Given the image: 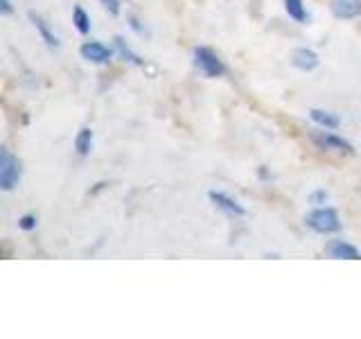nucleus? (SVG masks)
Segmentation results:
<instances>
[{"mask_svg":"<svg viewBox=\"0 0 361 339\" xmlns=\"http://www.w3.org/2000/svg\"><path fill=\"white\" fill-rule=\"evenodd\" d=\"M73 25L77 28L79 34H88L90 32V16H88V11L82 5L73 7Z\"/></svg>","mask_w":361,"mask_h":339,"instance_id":"15","label":"nucleus"},{"mask_svg":"<svg viewBox=\"0 0 361 339\" xmlns=\"http://www.w3.org/2000/svg\"><path fill=\"white\" fill-rule=\"evenodd\" d=\"M75 150L79 156H88L90 150H93V129L90 127H84L79 129V133L75 136Z\"/></svg>","mask_w":361,"mask_h":339,"instance_id":"13","label":"nucleus"},{"mask_svg":"<svg viewBox=\"0 0 361 339\" xmlns=\"http://www.w3.org/2000/svg\"><path fill=\"white\" fill-rule=\"evenodd\" d=\"M330 9L336 18L353 20L361 16V0H330Z\"/></svg>","mask_w":361,"mask_h":339,"instance_id":"9","label":"nucleus"},{"mask_svg":"<svg viewBox=\"0 0 361 339\" xmlns=\"http://www.w3.org/2000/svg\"><path fill=\"white\" fill-rule=\"evenodd\" d=\"M192 59H195V66L199 68V71L210 79H217V77L226 75V66L219 59V54L212 48L199 45V48H195V52H192Z\"/></svg>","mask_w":361,"mask_h":339,"instance_id":"2","label":"nucleus"},{"mask_svg":"<svg viewBox=\"0 0 361 339\" xmlns=\"http://www.w3.org/2000/svg\"><path fill=\"white\" fill-rule=\"evenodd\" d=\"M305 224L310 226L314 233H334L341 229V220H338V213L332 206H316L307 218H305Z\"/></svg>","mask_w":361,"mask_h":339,"instance_id":"1","label":"nucleus"},{"mask_svg":"<svg viewBox=\"0 0 361 339\" xmlns=\"http://www.w3.org/2000/svg\"><path fill=\"white\" fill-rule=\"evenodd\" d=\"M30 20H32V25H34V30L39 32V37H41V41L48 45L50 50H56L61 45V41H59V37L54 34V30L48 25V20H45L41 14H37V11H30Z\"/></svg>","mask_w":361,"mask_h":339,"instance_id":"7","label":"nucleus"},{"mask_svg":"<svg viewBox=\"0 0 361 339\" xmlns=\"http://www.w3.org/2000/svg\"><path fill=\"white\" fill-rule=\"evenodd\" d=\"M116 50H118V54L122 56L124 61H129V64H133V66H142L145 61H142V56L138 54V52H133V48L131 45L124 41L122 37H116Z\"/></svg>","mask_w":361,"mask_h":339,"instance_id":"14","label":"nucleus"},{"mask_svg":"<svg viewBox=\"0 0 361 339\" xmlns=\"http://www.w3.org/2000/svg\"><path fill=\"white\" fill-rule=\"evenodd\" d=\"M291 64H293V68H298L302 73H312L314 68H319L321 59L312 48H296L291 54Z\"/></svg>","mask_w":361,"mask_h":339,"instance_id":"8","label":"nucleus"},{"mask_svg":"<svg viewBox=\"0 0 361 339\" xmlns=\"http://www.w3.org/2000/svg\"><path fill=\"white\" fill-rule=\"evenodd\" d=\"M11 9H14V7H11V0H0V14H3V16H9V14H11Z\"/></svg>","mask_w":361,"mask_h":339,"instance_id":"19","label":"nucleus"},{"mask_svg":"<svg viewBox=\"0 0 361 339\" xmlns=\"http://www.w3.org/2000/svg\"><path fill=\"white\" fill-rule=\"evenodd\" d=\"M18 229L23 231H34L37 229V215H23V218L18 220Z\"/></svg>","mask_w":361,"mask_h":339,"instance_id":"17","label":"nucleus"},{"mask_svg":"<svg viewBox=\"0 0 361 339\" xmlns=\"http://www.w3.org/2000/svg\"><path fill=\"white\" fill-rule=\"evenodd\" d=\"M285 11L289 14L291 20L300 23V25H307L310 14H307V7H305L302 0H285Z\"/></svg>","mask_w":361,"mask_h":339,"instance_id":"12","label":"nucleus"},{"mask_svg":"<svg viewBox=\"0 0 361 339\" xmlns=\"http://www.w3.org/2000/svg\"><path fill=\"white\" fill-rule=\"evenodd\" d=\"M79 52H82V56L90 64H109L113 56V50L99 41H84Z\"/></svg>","mask_w":361,"mask_h":339,"instance_id":"6","label":"nucleus"},{"mask_svg":"<svg viewBox=\"0 0 361 339\" xmlns=\"http://www.w3.org/2000/svg\"><path fill=\"white\" fill-rule=\"evenodd\" d=\"M307 201L312 203L314 208L316 206H325V203L330 201V192H327V190H314V192H310Z\"/></svg>","mask_w":361,"mask_h":339,"instance_id":"16","label":"nucleus"},{"mask_svg":"<svg viewBox=\"0 0 361 339\" xmlns=\"http://www.w3.org/2000/svg\"><path fill=\"white\" fill-rule=\"evenodd\" d=\"M102 5H104V9L109 11L111 16H118L120 14V0H99Z\"/></svg>","mask_w":361,"mask_h":339,"instance_id":"18","label":"nucleus"},{"mask_svg":"<svg viewBox=\"0 0 361 339\" xmlns=\"http://www.w3.org/2000/svg\"><path fill=\"white\" fill-rule=\"evenodd\" d=\"M312 141L325 152H336V154H348V156L355 154V145L350 141H345L343 136L334 133L332 129L321 127L319 131H312Z\"/></svg>","mask_w":361,"mask_h":339,"instance_id":"4","label":"nucleus"},{"mask_svg":"<svg viewBox=\"0 0 361 339\" xmlns=\"http://www.w3.org/2000/svg\"><path fill=\"white\" fill-rule=\"evenodd\" d=\"M327 254L336 260H359L361 258L359 249L355 244L345 242V240H332L330 244H327Z\"/></svg>","mask_w":361,"mask_h":339,"instance_id":"10","label":"nucleus"},{"mask_svg":"<svg viewBox=\"0 0 361 339\" xmlns=\"http://www.w3.org/2000/svg\"><path fill=\"white\" fill-rule=\"evenodd\" d=\"M208 197H210V201L214 203V206H217L219 210H224V213H228L231 218H244V215H246V208L242 206V203L237 201L235 197L226 195V192H221V190H210Z\"/></svg>","mask_w":361,"mask_h":339,"instance_id":"5","label":"nucleus"},{"mask_svg":"<svg viewBox=\"0 0 361 339\" xmlns=\"http://www.w3.org/2000/svg\"><path fill=\"white\" fill-rule=\"evenodd\" d=\"M310 118L323 129H338L341 127V118H338L336 113L325 111V109H310Z\"/></svg>","mask_w":361,"mask_h":339,"instance_id":"11","label":"nucleus"},{"mask_svg":"<svg viewBox=\"0 0 361 339\" xmlns=\"http://www.w3.org/2000/svg\"><path fill=\"white\" fill-rule=\"evenodd\" d=\"M20 177H23L20 161L9 150H3L0 152V188L5 192H11L18 186Z\"/></svg>","mask_w":361,"mask_h":339,"instance_id":"3","label":"nucleus"}]
</instances>
